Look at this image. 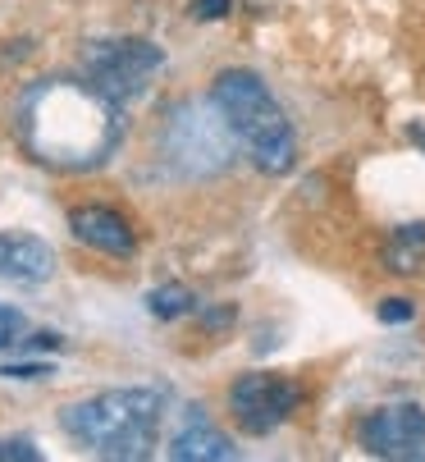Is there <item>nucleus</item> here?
<instances>
[{
	"instance_id": "4468645a",
	"label": "nucleus",
	"mask_w": 425,
	"mask_h": 462,
	"mask_svg": "<svg viewBox=\"0 0 425 462\" xmlns=\"http://www.w3.org/2000/svg\"><path fill=\"white\" fill-rule=\"evenodd\" d=\"M375 316H380L384 325H407V320L416 316V302H411V298H384V302L375 307Z\"/></svg>"
},
{
	"instance_id": "7ed1b4c3",
	"label": "nucleus",
	"mask_w": 425,
	"mask_h": 462,
	"mask_svg": "<svg viewBox=\"0 0 425 462\" xmlns=\"http://www.w3.org/2000/svg\"><path fill=\"white\" fill-rule=\"evenodd\" d=\"M161 417H165V393L152 384H133V389L92 393V399L64 408L60 421L97 457L137 462V457H152L156 435H161Z\"/></svg>"
},
{
	"instance_id": "1a4fd4ad",
	"label": "nucleus",
	"mask_w": 425,
	"mask_h": 462,
	"mask_svg": "<svg viewBox=\"0 0 425 462\" xmlns=\"http://www.w3.org/2000/svg\"><path fill=\"white\" fill-rule=\"evenodd\" d=\"M55 275V247L37 234H0V280L46 284Z\"/></svg>"
},
{
	"instance_id": "6e6552de",
	"label": "nucleus",
	"mask_w": 425,
	"mask_h": 462,
	"mask_svg": "<svg viewBox=\"0 0 425 462\" xmlns=\"http://www.w3.org/2000/svg\"><path fill=\"white\" fill-rule=\"evenodd\" d=\"M69 229L74 238L101 256H133L137 252V229L124 211L115 207H101V202H88V207H74L69 211Z\"/></svg>"
},
{
	"instance_id": "f257e3e1",
	"label": "nucleus",
	"mask_w": 425,
	"mask_h": 462,
	"mask_svg": "<svg viewBox=\"0 0 425 462\" xmlns=\"http://www.w3.org/2000/svg\"><path fill=\"white\" fill-rule=\"evenodd\" d=\"M19 134L32 161L60 174H88L124 143V106L88 79H42L19 101Z\"/></svg>"
},
{
	"instance_id": "ddd939ff",
	"label": "nucleus",
	"mask_w": 425,
	"mask_h": 462,
	"mask_svg": "<svg viewBox=\"0 0 425 462\" xmlns=\"http://www.w3.org/2000/svg\"><path fill=\"white\" fill-rule=\"evenodd\" d=\"M42 448L37 439H23V435H0V462H37Z\"/></svg>"
},
{
	"instance_id": "0eeeda50",
	"label": "nucleus",
	"mask_w": 425,
	"mask_h": 462,
	"mask_svg": "<svg viewBox=\"0 0 425 462\" xmlns=\"http://www.w3.org/2000/svg\"><path fill=\"white\" fill-rule=\"evenodd\" d=\"M357 439L371 457H389V462L425 457V408L420 403H384L362 417Z\"/></svg>"
},
{
	"instance_id": "f8f14e48",
	"label": "nucleus",
	"mask_w": 425,
	"mask_h": 462,
	"mask_svg": "<svg viewBox=\"0 0 425 462\" xmlns=\"http://www.w3.org/2000/svg\"><path fill=\"white\" fill-rule=\"evenodd\" d=\"M197 293L188 289V284H161V289H152L147 293V311L156 316V320H183V316H197Z\"/></svg>"
},
{
	"instance_id": "f03ea898",
	"label": "nucleus",
	"mask_w": 425,
	"mask_h": 462,
	"mask_svg": "<svg viewBox=\"0 0 425 462\" xmlns=\"http://www.w3.org/2000/svg\"><path fill=\"white\" fill-rule=\"evenodd\" d=\"M210 106L220 110L234 143L243 147V156L261 174L279 179V174H289L298 165V128H293L289 110L274 101V92L261 83V74L220 69L216 79H210Z\"/></svg>"
},
{
	"instance_id": "2eb2a0df",
	"label": "nucleus",
	"mask_w": 425,
	"mask_h": 462,
	"mask_svg": "<svg viewBox=\"0 0 425 462\" xmlns=\"http://www.w3.org/2000/svg\"><path fill=\"white\" fill-rule=\"evenodd\" d=\"M0 375H10V380H46V375H55V366L51 362H10V366H0Z\"/></svg>"
},
{
	"instance_id": "39448f33",
	"label": "nucleus",
	"mask_w": 425,
	"mask_h": 462,
	"mask_svg": "<svg viewBox=\"0 0 425 462\" xmlns=\"http://www.w3.org/2000/svg\"><path fill=\"white\" fill-rule=\"evenodd\" d=\"M165 69V51L147 37H110L92 42L83 51V79L97 83L115 106H133L137 97H147L156 74Z\"/></svg>"
},
{
	"instance_id": "20e7f679",
	"label": "nucleus",
	"mask_w": 425,
	"mask_h": 462,
	"mask_svg": "<svg viewBox=\"0 0 425 462\" xmlns=\"http://www.w3.org/2000/svg\"><path fill=\"white\" fill-rule=\"evenodd\" d=\"M161 152L170 156V165L179 174H220L234 156V134L229 124L220 119V110L206 101H183L170 110L165 119V134H161Z\"/></svg>"
},
{
	"instance_id": "6ab92c4d",
	"label": "nucleus",
	"mask_w": 425,
	"mask_h": 462,
	"mask_svg": "<svg viewBox=\"0 0 425 462\" xmlns=\"http://www.w3.org/2000/svg\"><path fill=\"white\" fill-rule=\"evenodd\" d=\"M247 5H256V10H265V5H274V0H247Z\"/></svg>"
},
{
	"instance_id": "f3484780",
	"label": "nucleus",
	"mask_w": 425,
	"mask_h": 462,
	"mask_svg": "<svg viewBox=\"0 0 425 462\" xmlns=\"http://www.w3.org/2000/svg\"><path fill=\"white\" fill-rule=\"evenodd\" d=\"M19 329H23V316H19V311H10V307H0V348L14 344Z\"/></svg>"
},
{
	"instance_id": "423d86ee",
	"label": "nucleus",
	"mask_w": 425,
	"mask_h": 462,
	"mask_svg": "<svg viewBox=\"0 0 425 462\" xmlns=\"http://www.w3.org/2000/svg\"><path fill=\"white\" fill-rule=\"evenodd\" d=\"M302 408V384L289 375L247 371L229 384V417L243 435H270Z\"/></svg>"
},
{
	"instance_id": "9d476101",
	"label": "nucleus",
	"mask_w": 425,
	"mask_h": 462,
	"mask_svg": "<svg viewBox=\"0 0 425 462\" xmlns=\"http://www.w3.org/2000/svg\"><path fill=\"white\" fill-rule=\"evenodd\" d=\"M165 453H170L174 462H229V457H238L234 439H229L220 426H210V421L201 417V408H192L188 426L170 435V448H165Z\"/></svg>"
},
{
	"instance_id": "dca6fc26",
	"label": "nucleus",
	"mask_w": 425,
	"mask_h": 462,
	"mask_svg": "<svg viewBox=\"0 0 425 462\" xmlns=\"http://www.w3.org/2000/svg\"><path fill=\"white\" fill-rule=\"evenodd\" d=\"M188 10H192L197 23H210V19H225V14L234 10V0H192Z\"/></svg>"
},
{
	"instance_id": "9b49d317",
	"label": "nucleus",
	"mask_w": 425,
	"mask_h": 462,
	"mask_svg": "<svg viewBox=\"0 0 425 462\" xmlns=\"http://www.w3.org/2000/svg\"><path fill=\"white\" fill-rule=\"evenodd\" d=\"M380 261H384L389 275H420V271H425V220L393 225L389 238H384Z\"/></svg>"
},
{
	"instance_id": "a211bd4d",
	"label": "nucleus",
	"mask_w": 425,
	"mask_h": 462,
	"mask_svg": "<svg viewBox=\"0 0 425 462\" xmlns=\"http://www.w3.org/2000/svg\"><path fill=\"white\" fill-rule=\"evenodd\" d=\"M197 311H201V307H197ZM234 316H238V311L225 302L220 311H201V325H206V329H225V325H234Z\"/></svg>"
}]
</instances>
